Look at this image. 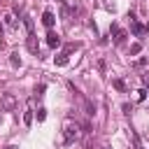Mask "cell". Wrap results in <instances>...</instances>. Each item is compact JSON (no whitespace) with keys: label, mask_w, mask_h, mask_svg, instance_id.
I'll return each mask as SVG.
<instances>
[{"label":"cell","mask_w":149,"mask_h":149,"mask_svg":"<svg viewBox=\"0 0 149 149\" xmlns=\"http://www.w3.org/2000/svg\"><path fill=\"white\" fill-rule=\"evenodd\" d=\"M79 128H81V126H79L77 121H68V123H65V128H63V142H65L68 147L79 140Z\"/></svg>","instance_id":"6da1fadb"},{"label":"cell","mask_w":149,"mask_h":149,"mask_svg":"<svg viewBox=\"0 0 149 149\" xmlns=\"http://www.w3.org/2000/svg\"><path fill=\"white\" fill-rule=\"evenodd\" d=\"M16 105H19V100L14 93H0V109L2 112H14Z\"/></svg>","instance_id":"7a4b0ae2"},{"label":"cell","mask_w":149,"mask_h":149,"mask_svg":"<svg viewBox=\"0 0 149 149\" xmlns=\"http://www.w3.org/2000/svg\"><path fill=\"white\" fill-rule=\"evenodd\" d=\"M109 35H112V40H114V44H123V40L128 37V33L119 26V23H112L109 26Z\"/></svg>","instance_id":"3957f363"},{"label":"cell","mask_w":149,"mask_h":149,"mask_svg":"<svg viewBox=\"0 0 149 149\" xmlns=\"http://www.w3.org/2000/svg\"><path fill=\"white\" fill-rule=\"evenodd\" d=\"M128 19H130V30H133V35L142 37V35L149 30L147 26H142V23H137V21H135V14H133V12H128Z\"/></svg>","instance_id":"277c9868"},{"label":"cell","mask_w":149,"mask_h":149,"mask_svg":"<svg viewBox=\"0 0 149 149\" xmlns=\"http://www.w3.org/2000/svg\"><path fill=\"white\" fill-rule=\"evenodd\" d=\"M42 23H44V28H47V30H51V28H54L56 16H54V12H51V9H44V14H42Z\"/></svg>","instance_id":"5b68a950"},{"label":"cell","mask_w":149,"mask_h":149,"mask_svg":"<svg viewBox=\"0 0 149 149\" xmlns=\"http://www.w3.org/2000/svg\"><path fill=\"white\" fill-rule=\"evenodd\" d=\"M26 47H28V51H30V54H37V51H40V44H37L35 33H28V37H26Z\"/></svg>","instance_id":"8992f818"},{"label":"cell","mask_w":149,"mask_h":149,"mask_svg":"<svg viewBox=\"0 0 149 149\" xmlns=\"http://www.w3.org/2000/svg\"><path fill=\"white\" fill-rule=\"evenodd\" d=\"M47 44H49L51 49H56V47H61V37H58L54 30H49V35H47Z\"/></svg>","instance_id":"52a82bcc"},{"label":"cell","mask_w":149,"mask_h":149,"mask_svg":"<svg viewBox=\"0 0 149 149\" xmlns=\"http://www.w3.org/2000/svg\"><path fill=\"white\" fill-rule=\"evenodd\" d=\"M2 21H5V26H7L9 30H16V28H19V23H16L14 14H5V16H2Z\"/></svg>","instance_id":"ba28073f"},{"label":"cell","mask_w":149,"mask_h":149,"mask_svg":"<svg viewBox=\"0 0 149 149\" xmlns=\"http://www.w3.org/2000/svg\"><path fill=\"white\" fill-rule=\"evenodd\" d=\"M54 63H56L58 68H65V65L70 63V58H68V54H58V56L54 58Z\"/></svg>","instance_id":"9c48e42d"},{"label":"cell","mask_w":149,"mask_h":149,"mask_svg":"<svg viewBox=\"0 0 149 149\" xmlns=\"http://www.w3.org/2000/svg\"><path fill=\"white\" fill-rule=\"evenodd\" d=\"M9 63H12V68H21V58H19V51H12V54H9Z\"/></svg>","instance_id":"30bf717a"},{"label":"cell","mask_w":149,"mask_h":149,"mask_svg":"<svg viewBox=\"0 0 149 149\" xmlns=\"http://www.w3.org/2000/svg\"><path fill=\"white\" fill-rule=\"evenodd\" d=\"M84 107H86V114H88V116H93V114H95V105H93L91 100H84Z\"/></svg>","instance_id":"8fae6325"},{"label":"cell","mask_w":149,"mask_h":149,"mask_svg":"<svg viewBox=\"0 0 149 149\" xmlns=\"http://www.w3.org/2000/svg\"><path fill=\"white\" fill-rule=\"evenodd\" d=\"M112 86H114L116 91H121V93L126 91V84H123V79H114V81H112Z\"/></svg>","instance_id":"7c38bea8"},{"label":"cell","mask_w":149,"mask_h":149,"mask_svg":"<svg viewBox=\"0 0 149 149\" xmlns=\"http://www.w3.org/2000/svg\"><path fill=\"white\" fill-rule=\"evenodd\" d=\"M23 123H26V126L33 123V109H26V112H23Z\"/></svg>","instance_id":"4fadbf2b"},{"label":"cell","mask_w":149,"mask_h":149,"mask_svg":"<svg viewBox=\"0 0 149 149\" xmlns=\"http://www.w3.org/2000/svg\"><path fill=\"white\" fill-rule=\"evenodd\" d=\"M140 51H142V44H140V42H135V44H130V56H137Z\"/></svg>","instance_id":"5bb4252c"},{"label":"cell","mask_w":149,"mask_h":149,"mask_svg":"<svg viewBox=\"0 0 149 149\" xmlns=\"http://www.w3.org/2000/svg\"><path fill=\"white\" fill-rule=\"evenodd\" d=\"M44 91H47V86H44V84H37V86H35V98H42Z\"/></svg>","instance_id":"9a60e30c"},{"label":"cell","mask_w":149,"mask_h":149,"mask_svg":"<svg viewBox=\"0 0 149 149\" xmlns=\"http://www.w3.org/2000/svg\"><path fill=\"white\" fill-rule=\"evenodd\" d=\"M23 23H26V28H28V33H33V19H30L28 14H23Z\"/></svg>","instance_id":"2e32d148"},{"label":"cell","mask_w":149,"mask_h":149,"mask_svg":"<svg viewBox=\"0 0 149 149\" xmlns=\"http://www.w3.org/2000/svg\"><path fill=\"white\" fill-rule=\"evenodd\" d=\"M44 119H47V109H44V107H40V109H37V121L42 123Z\"/></svg>","instance_id":"e0dca14e"},{"label":"cell","mask_w":149,"mask_h":149,"mask_svg":"<svg viewBox=\"0 0 149 149\" xmlns=\"http://www.w3.org/2000/svg\"><path fill=\"white\" fill-rule=\"evenodd\" d=\"M133 144H135V149H144L142 142H140V137H137V133H133Z\"/></svg>","instance_id":"ac0fdd59"},{"label":"cell","mask_w":149,"mask_h":149,"mask_svg":"<svg viewBox=\"0 0 149 149\" xmlns=\"http://www.w3.org/2000/svg\"><path fill=\"white\" fill-rule=\"evenodd\" d=\"M121 109H123V114H130V112H133V105H130V102H123Z\"/></svg>","instance_id":"d6986e66"},{"label":"cell","mask_w":149,"mask_h":149,"mask_svg":"<svg viewBox=\"0 0 149 149\" xmlns=\"http://www.w3.org/2000/svg\"><path fill=\"white\" fill-rule=\"evenodd\" d=\"M137 98L144 100V98H147V88H140V91H137Z\"/></svg>","instance_id":"ffe728a7"},{"label":"cell","mask_w":149,"mask_h":149,"mask_svg":"<svg viewBox=\"0 0 149 149\" xmlns=\"http://www.w3.org/2000/svg\"><path fill=\"white\" fill-rule=\"evenodd\" d=\"M142 84H144V86H149V70L142 74Z\"/></svg>","instance_id":"44dd1931"},{"label":"cell","mask_w":149,"mask_h":149,"mask_svg":"<svg viewBox=\"0 0 149 149\" xmlns=\"http://www.w3.org/2000/svg\"><path fill=\"white\" fill-rule=\"evenodd\" d=\"M5 149H19V147H16V144H9V147H5Z\"/></svg>","instance_id":"7402d4cb"},{"label":"cell","mask_w":149,"mask_h":149,"mask_svg":"<svg viewBox=\"0 0 149 149\" xmlns=\"http://www.w3.org/2000/svg\"><path fill=\"white\" fill-rule=\"evenodd\" d=\"M100 149H109V147H100Z\"/></svg>","instance_id":"603a6c76"}]
</instances>
